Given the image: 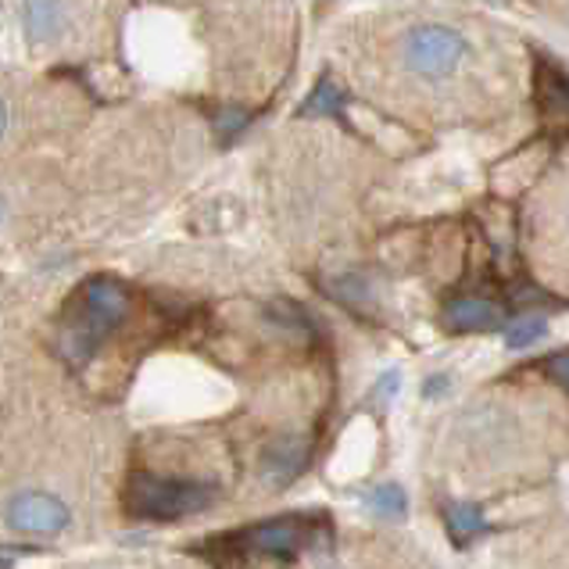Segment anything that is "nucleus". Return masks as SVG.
Wrapping results in <instances>:
<instances>
[{"label":"nucleus","instance_id":"f257e3e1","mask_svg":"<svg viewBox=\"0 0 569 569\" xmlns=\"http://www.w3.org/2000/svg\"><path fill=\"white\" fill-rule=\"evenodd\" d=\"M129 316V290L111 280V276H97V280L79 287L72 305L64 308L61 330H58V355L69 366L83 369L97 348L116 333Z\"/></svg>","mask_w":569,"mask_h":569},{"label":"nucleus","instance_id":"f03ea898","mask_svg":"<svg viewBox=\"0 0 569 569\" xmlns=\"http://www.w3.org/2000/svg\"><path fill=\"white\" fill-rule=\"evenodd\" d=\"M219 501V487L208 480H176L140 473L129 480L126 509L140 519H183L193 512H208Z\"/></svg>","mask_w":569,"mask_h":569},{"label":"nucleus","instance_id":"7ed1b4c3","mask_svg":"<svg viewBox=\"0 0 569 569\" xmlns=\"http://www.w3.org/2000/svg\"><path fill=\"white\" fill-rule=\"evenodd\" d=\"M462 58H466V37L448 26H419L405 40V61H409L412 72L427 79L451 76Z\"/></svg>","mask_w":569,"mask_h":569},{"label":"nucleus","instance_id":"20e7f679","mask_svg":"<svg viewBox=\"0 0 569 569\" xmlns=\"http://www.w3.org/2000/svg\"><path fill=\"white\" fill-rule=\"evenodd\" d=\"M308 541H312V527L298 516H287V519L280 516V519H269V523H258V527L222 538V545L243 551V556H276V559H295L298 551L308 548Z\"/></svg>","mask_w":569,"mask_h":569},{"label":"nucleus","instance_id":"39448f33","mask_svg":"<svg viewBox=\"0 0 569 569\" xmlns=\"http://www.w3.org/2000/svg\"><path fill=\"white\" fill-rule=\"evenodd\" d=\"M8 523L26 533H58L69 527V509H64V501H58L51 495L26 491L19 498H11Z\"/></svg>","mask_w":569,"mask_h":569},{"label":"nucleus","instance_id":"423d86ee","mask_svg":"<svg viewBox=\"0 0 569 569\" xmlns=\"http://www.w3.org/2000/svg\"><path fill=\"white\" fill-rule=\"evenodd\" d=\"M308 466V437L301 433H283L262 451V480L269 487H287L298 480Z\"/></svg>","mask_w":569,"mask_h":569},{"label":"nucleus","instance_id":"0eeeda50","mask_svg":"<svg viewBox=\"0 0 569 569\" xmlns=\"http://www.w3.org/2000/svg\"><path fill=\"white\" fill-rule=\"evenodd\" d=\"M445 327L455 333H480L501 327V308L480 298H459L445 308Z\"/></svg>","mask_w":569,"mask_h":569},{"label":"nucleus","instance_id":"6e6552de","mask_svg":"<svg viewBox=\"0 0 569 569\" xmlns=\"http://www.w3.org/2000/svg\"><path fill=\"white\" fill-rule=\"evenodd\" d=\"M22 22H26V32L37 43L54 40L64 29V0H26Z\"/></svg>","mask_w":569,"mask_h":569},{"label":"nucleus","instance_id":"1a4fd4ad","mask_svg":"<svg viewBox=\"0 0 569 569\" xmlns=\"http://www.w3.org/2000/svg\"><path fill=\"white\" fill-rule=\"evenodd\" d=\"M330 295L340 301V305H348L351 312H369L372 308V287L366 276L359 272H340L330 280Z\"/></svg>","mask_w":569,"mask_h":569},{"label":"nucleus","instance_id":"9d476101","mask_svg":"<svg viewBox=\"0 0 569 569\" xmlns=\"http://www.w3.org/2000/svg\"><path fill=\"white\" fill-rule=\"evenodd\" d=\"M345 108V90H340L333 79H322V83L312 90V97L298 108V116L308 119V116H337V111Z\"/></svg>","mask_w":569,"mask_h":569},{"label":"nucleus","instance_id":"9b49d317","mask_svg":"<svg viewBox=\"0 0 569 569\" xmlns=\"http://www.w3.org/2000/svg\"><path fill=\"white\" fill-rule=\"evenodd\" d=\"M448 530H451L455 541L466 545L469 538H473V533L483 530V512H480V506H469V501H459V506H451V512H448Z\"/></svg>","mask_w":569,"mask_h":569},{"label":"nucleus","instance_id":"f8f14e48","mask_svg":"<svg viewBox=\"0 0 569 569\" xmlns=\"http://www.w3.org/2000/svg\"><path fill=\"white\" fill-rule=\"evenodd\" d=\"M369 506L377 509L380 516H405V509H409V498H405V491L398 483H383V487H377V491L369 495Z\"/></svg>","mask_w":569,"mask_h":569},{"label":"nucleus","instance_id":"ddd939ff","mask_svg":"<svg viewBox=\"0 0 569 569\" xmlns=\"http://www.w3.org/2000/svg\"><path fill=\"white\" fill-rule=\"evenodd\" d=\"M548 333V322L545 319H519V322H512L509 327V333H506V345L512 348V351H519V348H530L533 340H541Z\"/></svg>","mask_w":569,"mask_h":569},{"label":"nucleus","instance_id":"4468645a","mask_svg":"<svg viewBox=\"0 0 569 569\" xmlns=\"http://www.w3.org/2000/svg\"><path fill=\"white\" fill-rule=\"evenodd\" d=\"M545 372L551 380H556L562 390H569V351H562V355H551V359L545 362Z\"/></svg>","mask_w":569,"mask_h":569},{"label":"nucleus","instance_id":"2eb2a0df","mask_svg":"<svg viewBox=\"0 0 569 569\" xmlns=\"http://www.w3.org/2000/svg\"><path fill=\"white\" fill-rule=\"evenodd\" d=\"M248 126V111H240V108H226L222 116H219V133L222 137H233L237 129Z\"/></svg>","mask_w":569,"mask_h":569},{"label":"nucleus","instance_id":"dca6fc26","mask_svg":"<svg viewBox=\"0 0 569 569\" xmlns=\"http://www.w3.org/2000/svg\"><path fill=\"white\" fill-rule=\"evenodd\" d=\"M398 387H401V377H398V372H387V377L377 383V390H372V395H377V398H387V395H395Z\"/></svg>","mask_w":569,"mask_h":569},{"label":"nucleus","instance_id":"f3484780","mask_svg":"<svg viewBox=\"0 0 569 569\" xmlns=\"http://www.w3.org/2000/svg\"><path fill=\"white\" fill-rule=\"evenodd\" d=\"M441 387H445V377H437L430 387H422V395H430V398H433V395H441Z\"/></svg>","mask_w":569,"mask_h":569}]
</instances>
